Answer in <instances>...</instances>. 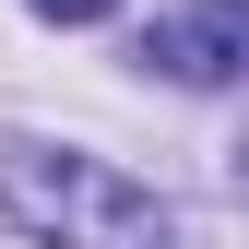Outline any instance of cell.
Wrapping results in <instances>:
<instances>
[{"instance_id":"6da1fadb","label":"cell","mask_w":249,"mask_h":249,"mask_svg":"<svg viewBox=\"0 0 249 249\" xmlns=\"http://www.w3.org/2000/svg\"><path fill=\"white\" fill-rule=\"evenodd\" d=\"M0 213L36 249H166V202L71 142H0Z\"/></svg>"},{"instance_id":"7a4b0ae2","label":"cell","mask_w":249,"mask_h":249,"mask_svg":"<svg viewBox=\"0 0 249 249\" xmlns=\"http://www.w3.org/2000/svg\"><path fill=\"white\" fill-rule=\"evenodd\" d=\"M142 59L166 83H249V0H190L142 36Z\"/></svg>"},{"instance_id":"3957f363","label":"cell","mask_w":249,"mask_h":249,"mask_svg":"<svg viewBox=\"0 0 249 249\" xmlns=\"http://www.w3.org/2000/svg\"><path fill=\"white\" fill-rule=\"evenodd\" d=\"M24 12H48V24H107L119 0H24Z\"/></svg>"}]
</instances>
